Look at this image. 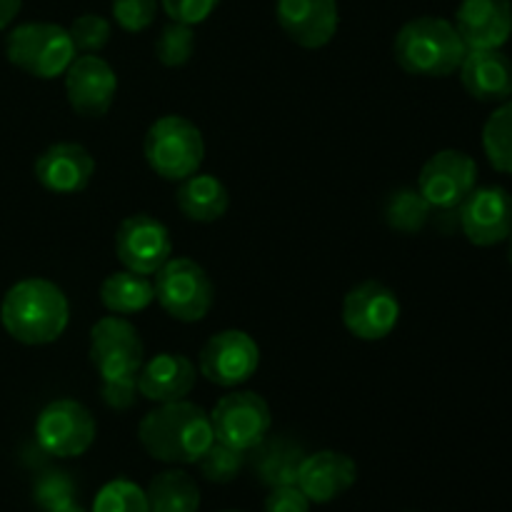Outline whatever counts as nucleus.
Masks as SVG:
<instances>
[{"mask_svg": "<svg viewBox=\"0 0 512 512\" xmlns=\"http://www.w3.org/2000/svg\"><path fill=\"white\" fill-rule=\"evenodd\" d=\"M48 512H88V510H85L83 505L75 503V500H70V503L58 505V508H53V510H48Z\"/></svg>", "mask_w": 512, "mask_h": 512, "instance_id": "38", "label": "nucleus"}, {"mask_svg": "<svg viewBox=\"0 0 512 512\" xmlns=\"http://www.w3.org/2000/svg\"><path fill=\"white\" fill-rule=\"evenodd\" d=\"M65 95L70 108L83 118H103L118 95V75L98 53L75 55L65 70Z\"/></svg>", "mask_w": 512, "mask_h": 512, "instance_id": "15", "label": "nucleus"}, {"mask_svg": "<svg viewBox=\"0 0 512 512\" xmlns=\"http://www.w3.org/2000/svg\"><path fill=\"white\" fill-rule=\"evenodd\" d=\"M95 435H98V425H95L93 413L78 400H53L40 410L35 420V440L50 458H80L93 448Z\"/></svg>", "mask_w": 512, "mask_h": 512, "instance_id": "7", "label": "nucleus"}, {"mask_svg": "<svg viewBox=\"0 0 512 512\" xmlns=\"http://www.w3.org/2000/svg\"><path fill=\"white\" fill-rule=\"evenodd\" d=\"M115 255L125 265V270L155 275L173 258V238L168 228L153 215H128L115 230Z\"/></svg>", "mask_w": 512, "mask_h": 512, "instance_id": "13", "label": "nucleus"}, {"mask_svg": "<svg viewBox=\"0 0 512 512\" xmlns=\"http://www.w3.org/2000/svg\"><path fill=\"white\" fill-rule=\"evenodd\" d=\"M158 5V0H113L110 13H113L115 25L125 33H143L155 23Z\"/></svg>", "mask_w": 512, "mask_h": 512, "instance_id": "33", "label": "nucleus"}, {"mask_svg": "<svg viewBox=\"0 0 512 512\" xmlns=\"http://www.w3.org/2000/svg\"><path fill=\"white\" fill-rule=\"evenodd\" d=\"M138 440L150 458L168 465H193L213 445L210 413L185 400L160 403L138 425Z\"/></svg>", "mask_w": 512, "mask_h": 512, "instance_id": "1", "label": "nucleus"}, {"mask_svg": "<svg viewBox=\"0 0 512 512\" xmlns=\"http://www.w3.org/2000/svg\"><path fill=\"white\" fill-rule=\"evenodd\" d=\"M198 368L180 353H158L138 373V393L150 403L185 400L198 380Z\"/></svg>", "mask_w": 512, "mask_h": 512, "instance_id": "21", "label": "nucleus"}, {"mask_svg": "<svg viewBox=\"0 0 512 512\" xmlns=\"http://www.w3.org/2000/svg\"><path fill=\"white\" fill-rule=\"evenodd\" d=\"M260 368V345L245 330H220L205 340L198 355V373L220 388L248 383Z\"/></svg>", "mask_w": 512, "mask_h": 512, "instance_id": "10", "label": "nucleus"}, {"mask_svg": "<svg viewBox=\"0 0 512 512\" xmlns=\"http://www.w3.org/2000/svg\"><path fill=\"white\" fill-rule=\"evenodd\" d=\"M5 55L10 65L38 80L65 75L75 60V45L68 28L58 23L15 25L5 38Z\"/></svg>", "mask_w": 512, "mask_h": 512, "instance_id": "5", "label": "nucleus"}, {"mask_svg": "<svg viewBox=\"0 0 512 512\" xmlns=\"http://www.w3.org/2000/svg\"><path fill=\"white\" fill-rule=\"evenodd\" d=\"M468 50L503 48L512 35L510 0H460L453 20Z\"/></svg>", "mask_w": 512, "mask_h": 512, "instance_id": "17", "label": "nucleus"}, {"mask_svg": "<svg viewBox=\"0 0 512 512\" xmlns=\"http://www.w3.org/2000/svg\"><path fill=\"white\" fill-rule=\"evenodd\" d=\"M475 188H478V163L463 150H438L420 168L418 190L433 205V210H458Z\"/></svg>", "mask_w": 512, "mask_h": 512, "instance_id": "11", "label": "nucleus"}, {"mask_svg": "<svg viewBox=\"0 0 512 512\" xmlns=\"http://www.w3.org/2000/svg\"><path fill=\"white\" fill-rule=\"evenodd\" d=\"M385 223L405 235H415L428 225L433 205L423 198L418 188H398L385 200Z\"/></svg>", "mask_w": 512, "mask_h": 512, "instance_id": "26", "label": "nucleus"}, {"mask_svg": "<svg viewBox=\"0 0 512 512\" xmlns=\"http://www.w3.org/2000/svg\"><path fill=\"white\" fill-rule=\"evenodd\" d=\"M100 303L113 315L143 313L155 303V288L150 275L133 273V270H118L110 273L100 285Z\"/></svg>", "mask_w": 512, "mask_h": 512, "instance_id": "23", "label": "nucleus"}, {"mask_svg": "<svg viewBox=\"0 0 512 512\" xmlns=\"http://www.w3.org/2000/svg\"><path fill=\"white\" fill-rule=\"evenodd\" d=\"M458 225L478 248H493L512 235V195L500 185L475 188L458 208Z\"/></svg>", "mask_w": 512, "mask_h": 512, "instance_id": "14", "label": "nucleus"}, {"mask_svg": "<svg viewBox=\"0 0 512 512\" xmlns=\"http://www.w3.org/2000/svg\"><path fill=\"white\" fill-rule=\"evenodd\" d=\"M355 480H358V465L350 455L340 450H318L303 458L295 485L303 490L310 503L325 505L348 493Z\"/></svg>", "mask_w": 512, "mask_h": 512, "instance_id": "19", "label": "nucleus"}, {"mask_svg": "<svg viewBox=\"0 0 512 512\" xmlns=\"http://www.w3.org/2000/svg\"><path fill=\"white\" fill-rule=\"evenodd\" d=\"M138 375L133 378H115L100 383V398L110 410H128L138 400Z\"/></svg>", "mask_w": 512, "mask_h": 512, "instance_id": "35", "label": "nucleus"}, {"mask_svg": "<svg viewBox=\"0 0 512 512\" xmlns=\"http://www.w3.org/2000/svg\"><path fill=\"white\" fill-rule=\"evenodd\" d=\"M465 53L468 48L455 25L438 15L408 20L393 40L395 63L418 78H448L458 73Z\"/></svg>", "mask_w": 512, "mask_h": 512, "instance_id": "3", "label": "nucleus"}, {"mask_svg": "<svg viewBox=\"0 0 512 512\" xmlns=\"http://www.w3.org/2000/svg\"><path fill=\"white\" fill-rule=\"evenodd\" d=\"M90 363L100 380L133 378L145 363V345L138 328L123 315H105L90 330Z\"/></svg>", "mask_w": 512, "mask_h": 512, "instance_id": "8", "label": "nucleus"}, {"mask_svg": "<svg viewBox=\"0 0 512 512\" xmlns=\"http://www.w3.org/2000/svg\"><path fill=\"white\" fill-rule=\"evenodd\" d=\"M265 512H310V500L295 483L275 485L265 498Z\"/></svg>", "mask_w": 512, "mask_h": 512, "instance_id": "36", "label": "nucleus"}, {"mask_svg": "<svg viewBox=\"0 0 512 512\" xmlns=\"http://www.w3.org/2000/svg\"><path fill=\"white\" fill-rule=\"evenodd\" d=\"M150 512H198L200 488L185 470L170 468L155 475L145 488Z\"/></svg>", "mask_w": 512, "mask_h": 512, "instance_id": "25", "label": "nucleus"}, {"mask_svg": "<svg viewBox=\"0 0 512 512\" xmlns=\"http://www.w3.org/2000/svg\"><path fill=\"white\" fill-rule=\"evenodd\" d=\"M153 288L160 308L180 323H200L215 303L213 280L190 258H170L155 273Z\"/></svg>", "mask_w": 512, "mask_h": 512, "instance_id": "6", "label": "nucleus"}, {"mask_svg": "<svg viewBox=\"0 0 512 512\" xmlns=\"http://www.w3.org/2000/svg\"><path fill=\"white\" fill-rule=\"evenodd\" d=\"M253 468L258 473L260 483H265L268 488H275V485H288L298 480L300 463L305 458V450L300 448L298 443L285 438H265L263 443L255 450Z\"/></svg>", "mask_w": 512, "mask_h": 512, "instance_id": "24", "label": "nucleus"}, {"mask_svg": "<svg viewBox=\"0 0 512 512\" xmlns=\"http://www.w3.org/2000/svg\"><path fill=\"white\" fill-rule=\"evenodd\" d=\"M143 153L155 175L170 183H183L203 165L205 140L193 120L163 115L145 133Z\"/></svg>", "mask_w": 512, "mask_h": 512, "instance_id": "4", "label": "nucleus"}, {"mask_svg": "<svg viewBox=\"0 0 512 512\" xmlns=\"http://www.w3.org/2000/svg\"><path fill=\"white\" fill-rule=\"evenodd\" d=\"M245 455L248 453H243V450H235L230 448V445L213 440V445H210V448L203 453V458L198 460V468L205 480L225 485L243 473Z\"/></svg>", "mask_w": 512, "mask_h": 512, "instance_id": "30", "label": "nucleus"}, {"mask_svg": "<svg viewBox=\"0 0 512 512\" xmlns=\"http://www.w3.org/2000/svg\"><path fill=\"white\" fill-rule=\"evenodd\" d=\"M195 50V30L193 25L175 23L170 20L160 35L155 38L153 53L158 58V63H163L165 68H180V65L188 63L193 58Z\"/></svg>", "mask_w": 512, "mask_h": 512, "instance_id": "29", "label": "nucleus"}, {"mask_svg": "<svg viewBox=\"0 0 512 512\" xmlns=\"http://www.w3.org/2000/svg\"><path fill=\"white\" fill-rule=\"evenodd\" d=\"M223 512H243V510H223Z\"/></svg>", "mask_w": 512, "mask_h": 512, "instance_id": "40", "label": "nucleus"}, {"mask_svg": "<svg viewBox=\"0 0 512 512\" xmlns=\"http://www.w3.org/2000/svg\"><path fill=\"white\" fill-rule=\"evenodd\" d=\"M35 180L55 195L80 193L95 175V158L80 143H55L35 160Z\"/></svg>", "mask_w": 512, "mask_h": 512, "instance_id": "18", "label": "nucleus"}, {"mask_svg": "<svg viewBox=\"0 0 512 512\" xmlns=\"http://www.w3.org/2000/svg\"><path fill=\"white\" fill-rule=\"evenodd\" d=\"M343 323L358 340H385L400 323V300L380 280H365L348 290L343 300Z\"/></svg>", "mask_w": 512, "mask_h": 512, "instance_id": "12", "label": "nucleus"}, {"mask_svg": "<svg viewBox=\"0 0 512 512\" xmlns=\"http://www.w3.org/2000/svg\"><path fill=\"white\" fill-rule=\"evenodd\" d=\"M78 495V485L65 470H45L38 475L33 485V500L38 508L45 512L58 508V505L70 503Z\"/></svg>", "mask_w": 512, "mask_h": 512, "instance_id": "32", "label": "nucleus"}, {"mask_svg": "<svg viewBox=\"0 0 512 512\" xmlns=\"http://www.w3.org/2000/svg\"><path fill=\"white\" fill-rule=\"evenodd\" d=\"M483 150L498 173L512 175V98L500 103L485 120Z\"/></svg>", "mask_w": 512, "mask_h": 512, "instance_id": "27", "label": "nucleus"}, {"mask_svg": "<svg viewBox=\"0 0 512 512\" xmlns=\"http://www.w3.org/2000/svg\"><path fill=\"white\" fill-rule=\"evenodd\" d=\"M165 15L175 23L185 25H200L215 13L220 0H160Z\"/></svg>", "mask_w": 512, "mask_h": 512, "instance_id": "34", "label": "nucleus"}, {"mask_svg": "<svg viewBox=\"0 0 512 512\" xmlns=\"http://www.w3.org/2000/svg\"><path fill=\"white\" fill-rule=\"evenodd\" d=\"M0 323L18 343L50 345L70 323L68 298L53 280L25 278L3 295Z\"/></svg>", "mask_w": 512, "mask_h": 512, "instance_id": "2", "label": "nucleus"}, {"mask_svg": "<svg viewBox=\"0 0 512 512\" xmlns=\"http://www.w3.org/2000/svg\"><path fill=\"white\" fill-rule=\"evenodd\" d=\"M275 18L295 45L318 50L325 48L338 33V0H278Z\"/></svg>", "mask_w": 512, "mask_h": 512, "instance_id": "16", "label": "nucleus"}, {"mask_svg": "<svg viewBox=\"0 0 512 512\" xmlns=\"http://www.w3.org/2000/svg\"><path fill=\"white\" fill-rule=\"evenodd\" d=\"M20 8H23V0H0V30H5L18 18Z\"/></svg>", "mask_w": 512, "mask_h": 512, "instance_id": "37", "label": "nucleus"}, {"mask_svg": "<svg viewBox=\"0 0 512 512\" xmlns=\"http://www.w3.org/2000/svg\"><path fill=\"white\" fill-rule=\"evenodd\" d=\"M175 205L193 223H215L230 208V193L220 178L210 173H195L180 183Z\"/></svg>", "mask_w": 512, "mask_h": 512, "instance_id": "22", "label": "nucleus"}, {"mask_svg": "<svg viewBox=\"0 0 512 512\" xmlns=\"http://www.w3.org/2000/svg\"><path fill=\"white\" fill-rule=\"evenodd\" d=\"M460 83L480 103H505L512 98V60L495 50H468L458 68Z\"/></svg>", "mask_w": 512, "mask_h": 512, "instance_id": "20", "label": "nucleus"}, {"mask_svg": "<svg viewBox=\"0 0 512 512\" xmlns=\"http://www.w3.org/2000/svg\"><path fill=\"white\" fill-rule=\"evenodd\" d=\"M508 263L512 265V235L508 238Z\"/></svg>", "mask_w": 512, "mask_h": 512, "instance_id": "39", "label": "nucleus"}, {"mask_svg": "<svg viewBox=\"0 0 512 512\" xmlns=\"http://www.w3.org/2000/svg\"><path fill=\"white\" fill-rule=\"evenodd\" d=\"M210 423H213L218 443L250 453L268 438L273 415H270V405L265 403L263 395L253 393V390H235L215 403Z\"/></svg>", "mask_w": 512, "mask_h": 512, "instance_id": "9", "label": "nucleus"}, {"mask_svg": "<svg viewBox=\"0 0 512 512\" xmlns=\"http://www.w3.org/2000/svg\"><path fill=\"white\" fill-rule=\"evenodd\" d=\"M90 512H150L145 490L128 478H115L98 490Z\"/></svg>", "mask_w": 512, "mask_h": 512, "instance_id": "28", "label": "nucleus"}, {"mask_svg": "<svg viewBox=\"0 0 512 512\" xmlns=\"http://www.w3.org/2000/svg\"><path fill=\"white\" fill-rule=\"evenodd\" d=\"M68 33L75 45V53H100L113 35V25L103 15L83 13L70 23Z\"/></svg>", "mask_w": 512, "mask_h": 512, "instance_id": "31", "label": "nucleus"}]
</instances>
